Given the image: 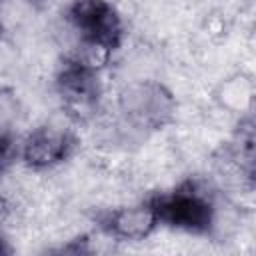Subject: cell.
I'll list each match as a JSON object with an SVG mask.
<instances>
[{"label":"cell","instance_id":"obj_3","mask_svg":"<svg viewBox=\"0 0 256 256\" xmlns=\"http://www.w3.org/2000/svg\"><path fill=\"white\" fill-rule=\"evenodd\" d=\"M72 120L74 118L66 110L54 114L44 126L36 128L24 138L20 144V158L30 168H48L64 160L72 146Z\"/></svg>","mask_w":256,"mask_h":256},{"label":"cell","instance_id":"obj_7","mask_svg":"<svg viewBox=\"0 0 256 256\" xmlns=\"http://www.w3.org/2000/svg\"><path fill=\"white\" fill-rule=\"evenodd\" d=\"M112 50L114 46H110L108 42L104 40H98V38H80L74 48L70 50V60L72 64L84 68V70H90V72H100L104 70L108 64H110V58H112Z\"/></svg>","mask_w":256,"mask_h":256},{"label":"cell","instance_id":"obj_5","mask_svg":"<svg viewBox=\"0 0 256 256\" xmlns=\"http://www.w3.org/2000/svg\"><path fill=\"white\" fill-rule=\"evenodd\" d=\"M160 224L158 212L152 202L148 204H134L112 210L102 228L112 234L116 240H144L148 238L156 226Z\"/></svg>","mask_w":256,"mask_h":256},{"label":"cell","instance_id":"obj_6","mask_svg":"<svg viewBox=\"0 0 256 256\" xmlns=\"http://www.w3.org/2000/svg\"><path fill=\"white\" fill-rule=\"evenodd\" d=\"M220 106L232 114H248L254 102V82L246 74L226 78L216 92Z\"/></svg>","mask_w":256,"mask_h":256},{"label":"cell","instance_id":"obj_4","mask_svg":"<svg viewBox=\"0 0 256 256\" xmlns=\"http://www.w3.org/2000/svg\"><path fill=\"white\" fill-rule=\"evenodd\" d=\"M66 20L82 38H98L114 48L122 36L120 16L106 0H76L68 10Z\"/></svg>","mask_w":256,"mask_h":256},{"label":"cell","instance_id":"obj_8","mask_svg":"<svg viewBox=\"0 0 256 256\" xmlns=\"http://www.w3.org/2000/svg\"><path fill=\"white\" fill-rule=\"evenodd\" d=\"M20 100L10 88H0V148L10 146L12 132L20 118Z\"/></svg>","mask_w":256,"mask_h":256},{"label":"cell","instance_id":"obj_9","mask_svg":"<svg viewBox=\"0 0 256 256\" xmlns=\"http://www.w3.org/2000/svg\"><path fill=\"white\" fill-rule=\"evenodd\" d=\"M10 212H12V208H10V202H8V198H6V196L0 192V224H4V222L8 220Z\"/></svg>","mask_w":256,"mask_h":256},{"label":"cell","instance_id":"obj_2","mask_svg":"<svg viewBox=\"0 0 256 256\" xmlns=\"http://www.w3.org/2000/svg\"><path fill=\"white\" fill-rule=\"evenodd\" d=\"M212 202L214 198L210 192H204L196 184H188L168 196H160L152 204L160 222L192 232H208Z\"/></svg>","mask_w":256,"mask_h":256},{"label":"cell","instance_id":"obj_1","mask_svg":"<svg viewBox=\"0 0 256 256\" xmlns=\"http://www.w3.org/2000/svg\"><path fill=\"white\" fill-rule=\"evenodd\" d=\"M118 110L132 128L154 130L168 124L176 114L172 92L160 82L136 80L128 82L118 94Z\"/></svg>","mask_w":256,"mask_h":256}]
</instances>
